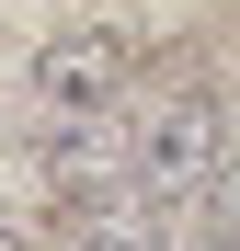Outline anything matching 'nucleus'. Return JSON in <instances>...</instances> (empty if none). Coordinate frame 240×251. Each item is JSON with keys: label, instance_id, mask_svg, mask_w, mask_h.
Wrapping results in <instances>:
<instances>
[{"label": "nucleus", "instance_id": "nucleus-1", "mask_svg": "<svg viewBox=\"0 0 240 251\" xmlns=\"http://www.w3.org/2000/svg\"><path fill=\"white\" fill-rule=\"evenodd\" d=\"M229 160V114L206 103V92H172V103H149V126L126 137V194L137 205H172V194H194Z\"/></svg>", "mask_w": 240, "mask_h": 251}, {"label": "nucleus", "instance_id": "nucleus-2", "mask_svg": "<svg viewBox=\"0 0 240 251\" xmlns=\"http://www.w3.org/2000/svg\"><path fill=\"white\" fill-rule=\"evenodd\" d=\"M114 92H126V34H103V23H69L34 46V103H46L57 126H103Z\"/></svg>", "mask_w": 240, "mask_h": 251}, {"label": "nucleus", "instance_id": "nucleus-3", "mask_svg": "<svg viewBox=\"0 0 240 251\" xmlns=\"http://www.w3.org/2000/svg\"><path fill=\"white\" fill-rule=\"evenodd\" d=\"M34 160H46V183H69L80 205L126 183V137H114V126H46V137H34Z\"/></svg>", "mask_w": 240, "mask_h": 251}, {"label": "nucleus", "instance_id": "nucleus-4", "mask_svg": "<svg viewBox=\"0 0 240 251\" xmlns=\"http://www.w3.org/2000/svg\"><path fill=\"white\" fill-rule=\"evenodd\" d=\"M194 205H206V251H240V149L194 183Z\"/></svg>", "mask_w": 240, "mask_h": 251}, {"label": "nucleus", "instance_id": "nucleus-5", "mask_svg": "<svg viewBox=\"0 0 240 251\" xmlns=\"http://www.w3.org/2000/svg\"><path fill=\"white\" fill-rule=\"evenodd\" d=\"M0 251H34V228H23V217H12V205H0Z\"/></svg>", "mask_w": 240, "mask_h": 251}]
</instances>
